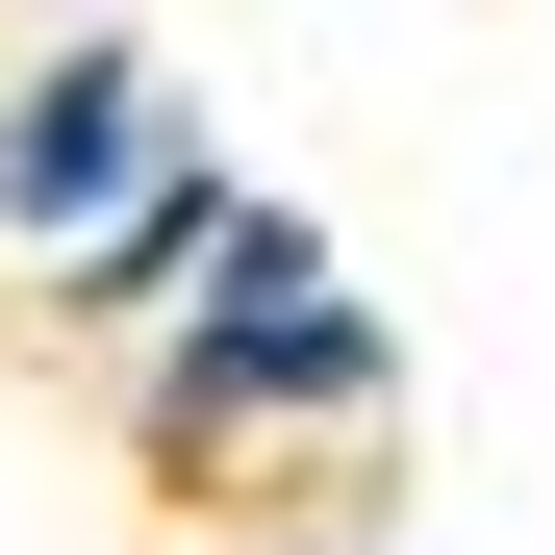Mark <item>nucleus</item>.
Masks as SVG:
<instances>
[{"mask_svg":"<svg viewBox=\"0 0 555 555\" xmlns=\"http://www.w3.org/2000/svg\"><path fill=\"white\" fill-rule=\"evenodd\" d=\"M379 379V328L328 304V253L304 228H228V304H203V353H177V454H228V404H353Z\"/></svg>","mask_w":555,"mask_h":555,"instance_id":"nucleus-1","label":"nucleus"},{"mask_svg":"<svg viewBox=\"0 0 555 555\" xmlns=\"http://www.w3.org/2000/svg\"><path fill=\"white\" fill-rule=\"evenodd\" d=\"M127 177H152V76L127 51H51L26 102H0V203H26V228H102Z\"/></svg>","mask_w":555,"mask_h":555,"instance_id":"nucleus-2","label":"nucleus"}]
</instances>
